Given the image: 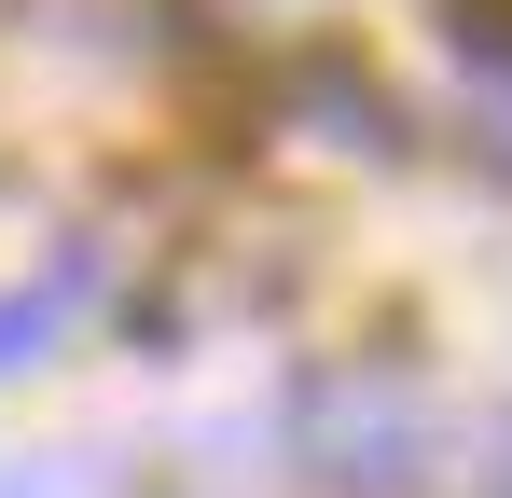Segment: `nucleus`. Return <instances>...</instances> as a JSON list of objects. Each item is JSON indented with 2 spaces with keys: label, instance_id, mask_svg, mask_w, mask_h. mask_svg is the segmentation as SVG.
Masks as SVG:
<instances>
[{
  "label": "nucleus",
  "instance_id": "nucleus-1",
  "mask_svg": "<svg viewBox=\"0 0 512 498\" xmlns=\"http://www.w3.org/2000/svg\"><path fill=\"white\" fill-rule=\"evenodd\" d=\"M457 70H471V97H485V125L512 139V14L499 0H485V14L457 0Z\"/></svg>",
  "mask_w": 512,
  "mask_h": 498
},
{
  "label": "nucleus",
  "instance_id": "nucleus-2",
  "mask_svg": "<svg viewBox=\"0 0 512 498\" xmlns=\"http://www.w3.org/2000/svg\"><path fill=\"white\" fill-rule=\"evenodd\" d=\"M70 291H84V263H56V277H42V291H0V374H14V360H42V346H56V319H70Z\"/></svg>",
  "mask_w": 512,
  "mask_h": 498
}]
</instances>
